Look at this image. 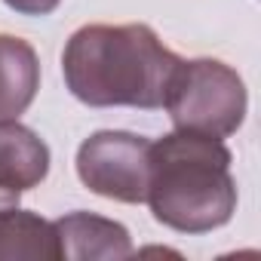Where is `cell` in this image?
<instances>
[{
  "label": "cell",
  "mask_w": 261,
  "mask_h": 261,
  "mask_svg": "<svg viewBox=\"0 0 261 261\" xmlns=\"http://www.w3.org/2000/svg\"><path fill=\"white\" fill-rule=\"evenodd\" d=\"M178 56L148 25H83L62 53L71 95L89 108H163Z\"/></svg>",
  "instance_id": "6da1fadb"
},
{
  "label": "cell",
  "mask_w": 261,
  "mask_h": 261,
  "mask_svg": "<svg viewBox=\"0 0 261 261\" xmlns=\"http://www.w3.org/2000/svg\"><path fill=\"white\" fill-rule=\"evenodd\" d=\"M230 151L221 139L175 133L151 142L148 197L154 218L178 233H209L237 212Z\"/></svg>",
  "instance_id": "7a4b0ae2"
},
{
  "label": "cell",
  "mask_w": 261,
  "mask_h": 261,
  "mask_svg": "<svg viewBox=\"0 0 261 261\" xmlns=\"http://www.w3.org/2000/svg\"><path fill=\"white\" fill-rule=\"evenodd\" d=\"M163 108L181 133L227 139L246 120L249 95L243 77L218 59L178 62Z\"/></svg>",
  "instance_id": "3957f363"
},
{
  "label": "cell",
  "mask_w": 261,
  "mask_h": 261,
  "mask_svg": "<svg viewBox=\"0 0 261 261\" xmlns=\"http://www.w3.org/2000/svg\"><path fill=\"white\" fill-rule=\"evenodd\" d=\"M80 181L117 203H145L151 175V142L145 136L101 129L77 148Z\"/></svg>",
  "instance_id": "277c9868"
},
{
  "label": "cell",
  "mask_w": 261,
  "mask_h": 261,
  "mask_svg": "<svg viewBox=\"0 0 261 261\" xmlns=\"http://www.w3.org/2000/svg\"><path fill=\"white\" fill-rule=\"evenodd\" d=\"M59 258L68 261H120L133 255V240L120 221L92 215V212H71L53 221Z\"/></svg>",
  "instance_id": "5b68a950"
},
{
  "label": "cell",
  "mask_w": 261,
  "mask_h": 261,
  "mask_svg": "<svg viewBox=\"0 0 261 261\" xmlns=\"http://www.w3.org/2000/svg\"><path fill=\"white\" fill-rule=\"evenodd\" d=\"M49 175V148L19 120L0 123V191L25 194Z\"/></svg>",
  "instance_id": "8992f818"
},
{
  "label": "cell",
  "mask_w": 261,
  "mask_h": 261,
  "mask_svg": "<svg viewBox=\"0 0 261 261\" xmlns=\"http://www.w3.org/2000/svg\"><path fill=\"white\" fill-rule=\"evenodd\" d=\"M40 89V59L22 37L0 34V123L19 120Z\"/></svg>",
  "instance_id": "52a82bcc"
},
{
  "label": "cell",
  "mask_w": 261,
  "mask_h": 261,
  "mask_svg": "<svg viewBox=\"0 0 261 261\" xmlns=\"http://www.w3.org/2000/svg\"><path fill=\"white\" fill-rule=\"evenodd\" d=\"M59 243L53 221L7 206L0 209V261H56Z\"/></svg>",
  "instance_id": "ba28073f"
},
{
  "label": "cell",
  "mask_w": 261,
  "mask_h": 261,
  "mask_svg": "<svg viewBox=\"0 0 261 261\" xmlns=\"http://www.w3.org/2000/svg\"><path fill=\"white\" fill-rule=\"evenodd\" d=\"M4 4L22 16H49L62 0H4Z\"/></svg>",
  "instance_id": "9c48e42d"
},
{
  "label": "cell",
  "mask_w": 261,
  "mask_h": 261,
  "mask_svg": "<svg viewBox=\"0 0 261 261\" xmlns=\"http://www.w3.org/2000/svg\"><path fill=\"white\" fill-rule=\"evenodd\" d=\"M7 206H19V194H7V191H0V209H7Z\"/></svg>",
  "instance_id": "30bf717a"
}]
</instances>
